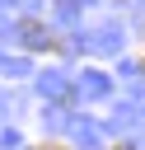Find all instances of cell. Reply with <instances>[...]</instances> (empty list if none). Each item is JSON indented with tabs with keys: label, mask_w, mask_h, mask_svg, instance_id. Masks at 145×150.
Returning <instances> with one entry per match:
<instances>
[{
	"label": "cell",
	"mask_w": 145,
	"mask_h": 150,
	"mask_svg": "<svg viewBox=\"0 0 145 150\" xmlns=\"http://www.w3.org/2000/svg\"><path fill=\"white\" fill-rule=\"evenodd\" d=\"M117 150H131V145H117Z\"/></svg>",
	"instance_id": "1"
},
{
	"label": "cell",
	"mask_w": 145,
	"mask_h": 150,
	"mask_svg": "<svg viewBox=\"0 0 145 150\" xmlns=\"http://www.w3.org/2000/svg\"><path fill=\"white\" fill-rule=\"evenodd\" d=\"M47 150H56V145H47Z\"/></svg>",
	"instance_id": "2"
}]
</instances>
